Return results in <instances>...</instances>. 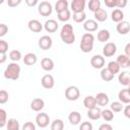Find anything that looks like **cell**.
Returning <instances> with one entry per match:
<instances>
[{"label":"cell","mask_w":130,"mask_h":130,"mask_svg":"<svg viewBox=\"0 0 130 130\" xmlns=\"http://www.w3.org/2000/svg\"><path fill=\"white\" fill-rule=\"evenodd\" d=\"M60 38L63 43L67 45H71L75 42V35L73 30V26L70 23H66L62 26L60 31Z\"/></svg>","instance_id":"6da1fadb"},{"label":"cell","mask_w":130,"mask_h":130,"mask_svg":"<svg viewBox=\"0 0 130 130\" xmlns=\"http://www.w3.org/2000/svg\"><path fill=\"white\" fill-rule=\"evenodd\" d=\"M20 76V66L16 62H11L8 64L4 70V77L10 80H17Z\"/></svg>","instance_id":"7a4b0ae2"},{"label":"cell","mask_w":130,"mask_h":130,"mask_svg":"<svg viewBox=\"0 0 130 130\" xmlns=\"http://www.w3.org/2000/svg\"><path fill=\"white\" fill-rule=\"evenodd\" d=\"M93 43H94V36L91 32H85L80 41V49L83 53H89L93 49Z\"/></svg>","instance_id":"3957f363"},{"label":"cell","mask_w":130,"mask_h":130,"mask_svg":"<svg viewBox=\"0 0 130 130\" xmlns=\"http://www.w3.org/2000/svg\"><path fill=\"white\" fill-rule=\"evenodd\" d=\"M79 96H80V91L77 86L70 85L65 89V98L68 101H70V102L76 101V100H78Z\"/></svg>","instance_id":"277c9868"},{"label":"cell","mask_w":130,"mask_h":130,"mask_svg":"<svg viewBox=\"0 0 130 130\" xmlns=\"http://www.w3.org/2000/svg\"><path fill=\"white\" fill-rule=\"evenodd\" d=\"M53 11V7L52 4L48 1H42L39 3L38 5V12L42 15V16H49L51 15Z\"/></svg>","instance_id":"5b68a950"},{"label":"cell","mask_w":130,"mask_h":130,"mask_svg":"<svg viewBox=\"0 0 130 130\" xmlns=\"http://www.w3.org/2000/svg\"><path fill=\"white\" fill-rule=\"evenodd\" d=\"M50 123V117L47 113L41 112L37 115L36 117V124L40 127V128H46Z\"/></svg>","instance_id":"8992f818"},{"label":"cell","mask_w":130,"mask_h":130,"mask_svg":"<svg viewBox=\"0 0 130 130\" xmlns=\"http://www.w3.org/2000/svg\"><path fill=\"white\" fill-rule=\"evenodd\" d=\"M52 45H53V40L48 35H45V36H43L39 39V47L44 51H47V50L51 49Z\"/></svg>","instance_id":"52a82bcc"},{"label":"cell","mask_w":130,"mask_h":130,"mask_svg":"<svg viewBox=\"0 0 130 130\" xmlns=\"http://www.w3.org/2000/svg\"><path fill=\"white\" fill-rule=\"evenodd\" d=\"M117 52V46L113 42L107 43L103 48V55L104 57H112Z\"/></svg>","instance_id":"ba28073f"},{"label":"cell","mask_w":130,"mask_h":130,"mask_svg":"<svg viewBox=\"0 0 130 130\" xmlns=\"http://www.w3.org/2000/svg\"><path fill=\"white\" fill-rule=\"evenodd\" d=\"M90 65L94 69H103L105 66V58L102 55H94L90 58Z\"/></svg>","instance_id":"9c48e42d"},{"label":"cell","mask_w":130,"mask_h":130,"mask_svg":"<svg viewBox=\"0 0 130 130\" xmlns=\"http://www.w3.org/2000/svg\"><path fill=\"white\" fill-rule=\"evenodd\" d=\"M41 83H42V86L46 89H51L54 87L55 85V80H54V77L53 75L51 74H45L42 79H41Z\"/></svg>","instance_id":"30bf717a"},{"label":"cell","mask_w":130,"mask_h":130,"mask_svg":"<svg viewBox=\"0 0 130 130\" xmlns=\"http://www.w3.org/2000/svg\"><path fill=\"white\" fill-rule=\"evenodd\" d=\"M70 7L73 13L82 12L84 11V8H85V0H73L70 3Z\"/></svg>","instance_id":"8fae6325"},{"label":"cell","mask_w":130,"mask_h":130,"mask_svg":"<svg viewBox=\"0 0 130 130\" xmlns=\"http://www.w3.org/2000/svg\"><path fill=\"white\" fill-rule=\"evenodd\" d=\"M45 107V102L41 98H36L30 102V109L35 112H41Z\"/></svg>","instance_id":"7c38bea8"},{"label":"cell","mask_w":130,"mask_h":130,"mask_svg":"<svg viewBox=\"0 0 130 130\" xmlns=\"http://www.w3.org/2000/svg\"><path fill=\"white\" fill-rule=\"evenodd\" d=\"M28 29L32 32H40L43 29V24L38 19H30L27 23Z\"/></svg>","instance_id":"4fadbf2b"},{"label":"cell","mask_w":130,"mask_h":130,"mask_svg":"<svg viewBox=\"0 0 130 130\" xmlns=\"http://www.w3.org/2000/svg\"><path fill=\"white\" fill-rule=\"evenodd\" d=\"M58 27H59V24L55 19H48L44 23V28L48 32H55L58 29Z\"/></svg>","instance_id":"5bb4252c"},{"label":"cell","mask_w":130,"mask_h":130,"mask_svg":"<svg viewBox=\"0 0 130 130\" xmlns=\"http://www.w3.org/2000/svg\"><path fill=\"white\" fill-rule=\"evenodd\" d=\"M99 27V24H98V21L94 20V19H86L84 22H83V28L88 31V32H92V31H95Z\"/></svg>","instance_id":"9a60e30c"},{"label":"cell","mask_w":130,"mask_h":130,"mask_svg":"<svg viewBox=\"0 0 130 130\" xmlns=\"http://www.w3.org/2000/svg\"><path fill=\"white\" fill-rule=\"evenodd\" d=\"M95 100H96L98 106H100V107H106L109 104V101H110L108 94L105 93V92H99V93H96L95 94Z\"/></svg>","instance_id":"2e32d148"},{"label":"cell","mask_w":130,"mask_h":130,"mask_svg":"<svg viewBox=\"0 0 130 130\" xmlns=\"http://www.w3.org/2000/svg\"><path fill=\"white\" fill-rule=\"evenodd\" d=\"M118 81L120 84L124 86L130 85V72L129 71H122L118 75Z\"/></svg>","instance_id":"e0dca14e"},{"label":"cell","mask_w":130,"mask_h":130,"mask_svg":"<svg viewBox=\"0 0 130 130\" xmlns=\"http://www.w3.org/2000/svg\"><path fill=\"white\" fill-rule=\"evenodd\" d=\"M116 29L120 35H127L130 31V23L126 20H123L117 24Z\"/></svg>","instance_id":"ac0fdd59"},{"label":"cell","mask_w":130,"mask_h":130,"mask_svg":"<svg viewBox=\"0 0 130 130\" xmlns=\"http://www.w3.org/2000/svg\"><path fill=\"white\" fill-rule=\"evenodd\" d=\"M83 105L84 107L87 109V110H91V109H94L98 107V104H96V100H95V96H92V95H87L84 98L83 100Z\"/></svg>","instance_id":"d6986e66"},{"label":"cell","mask_w":130,"mask_h":130,"mask_svg":"<svg viewBox=\"0 0 130 130\" xmlns=\"http://www.w3.org/2000/svg\"><path fill=\"white\" fill-rule=\"evenodd\" d=\"M54 61L51 59V58H48V57H45L42 59L41 61V67L45 70V71H52L54 69Z\"/></svg>","instance_id":"ffe728a7"},{"label":"cell","mask_w":130,"mask_h":130,"mask_svg":"<svg viewBox=\"0 0 130 130\" xmlns=\"http://www.w3.org/2000/svg\"><path fill=\"white\" fill-rule=\"evenodd\" d=\"M111 18H112V20H113L114 22L119 23V22H121V21L124 20V12H123L121 9L116 8V9H114V10L112 11V13H111Z\"/></svg>","instance_id":"44dd1931"},{"label":"cell","mask_w":130,"mask_h":130,"mask_svg":"<svg viewBox=\"0 0 130 130\" xmlns=\"http://www.w3.org/2000/svg\"><path fill=\"white\" fill-rule=\"evenodd\" d=\"M118 99L122 104H130V92L128 88L121 89L118 93Z\"/></svg>","instance_id":"7402d4cb"},{"label":"cell","mask_w":130,"mask_h":130,"mask_svg":"<svg viewBox=\"0 0 130 130\" xmlns=\"http://www.w3.org/2000/svg\"><path fill=\"white\" fill-rule=\"evenodd\" d=\"M116 62L120 65L121 68H127L129 67V64H130V58L125 54H120L117 57Z\"/></svg>","instance_id":"603a6c76"},{"label":"cell","mask_w":130,"mask_h":130,"mask_svg":"<svg viewBox=\"0 0 130 130\" xmlns=\"http://www.w3.org/2000/svg\"><path fill=\"white\" fill-rule=\"evenodd\" d=\"M68 120H69L70 124L78 125L81 121V114L77 111H72V112H70V114L68 116Z\"/></svg>","instance_id":"cb8c5ba5"},{"label":"cell","mask_w":130,"mask_h":130,"mask_svg":"<svg viewBox=\"0 0 130 130\" xmlns=\"http://www.w3.org/2000/svg\"><path fill=\"white\" fill-rule=\"evenodd\" d=\"M38 61V57L36 54L34 53H27L24 55L23 57V63L27 66H31V65H35Z\"/></svg>","instance_id":"d4e9b609"},{"label":"cell","mask_w":130,"mask_h":130,"mask_svg":"<svg viewBox=\"0 0 130 130\" xmlns=\"http://www.w3.org/2000/svg\"><path fill=\"white\" fill-rule=\"evenodd\" d=\"M87 117L90 120H99L102 118V110L98 107L91 110H87Z\"/></svg>","instance_id":"484cf974"},{"label":"cell","mask_w":130,"mask_h":130,"mask_svg":"<svg viewBox=\"0 0 130 130\" xmlns=\"http://www.w3.org/2000/svg\"><path fill=\"white\" fill-rule=\"evenodd\" d=\"M107 18H108V13L104 8H101L96 12H94V20L103 22V21H106Z\"/></svg>","instance_id":"4316f807"},{"label":"cell","mask_w":130,"mask_h":130,"mask_svg":"<svg viewBox=\"0 0 130 130\" xmlns=\"http://www.w3.org/2000/svg\"><path fill=\"white\" fill-rule=\"evenodd\" d=\"M68 5H69V3L67 0H58L55 4V10L57 13H59L61 11L68 9Z\"/></svg>","instance_id":"83f0119b"},{"label":"cell","mask_w":130,"mask_h":130,"mask_svg":"<svg viewBox=\"0 0 130 130\" xmlns=\"http://www.w3.org/2000/svg\"><path fill=\"white\" fill-rule=\"evenodd\" d=\"M6 129L7 130H19L20 129L19 122L16 119H14V118L8 119L7 124H6Z\"/></svg>","instance_id":"f1b7e54d"},{"label":"cell","mask_w":130,"mask_h":130,"mask_svg":"<svg viewBox=\"0 0 130 130\" xmlns=\"http://www.w3.org/2000/svg\"><path fill=\"white\" fill-rule=\"evenodd\" d=\"M110 37H111V34H110V31L108 29H101L98 32V40L101 43H105V42L109 41Z\"/></svg>","instance_id":"f546056e"},{"label":"cell","mask_w":130,"mask_h":130,"mask_svg":"<svg viewBox=\"0 0 130 130\" xmlns=\"http://www.w3.org/2000/svg\"><path fill=\"white\" fill-rule=\"evenodd\" d=\"M101 78L104 80V81H111L113 80L114 78V74L108 69V68H103L102 71H101Z\"/></svg>","instance_id":"4dcf8cb0"},{"label":"cell","mask_w":130,"mask_h":130,"mask_svg":"<svg viewBox=\"0 0 130 130\" xmlns=\"http://www.w3.org/2000/svg\"><path fill=\"white\" fill-rule=\"evenodd\" d=\"M57 14H58V15H57L58 19H59L60 21H62V22H67V21L71 18V12H70L69 9H66V10H64V11H61V12H59V13H57Z\"/></svg>","instance_id":"1f68e13d"},{"label":"cell","mask_w":130,"mask_h":130,"mask_svg":"<svg viewBox=\"0 0 130 130\" xmlns=\"http://www.w3.org/2000/svg\"><path fill=\"white\" fill-rule=\"evenodd\" d=\"M107 68L115 75V74H117V73H119L120 72V69H121V67H120V65L116 62V61H110L109 63H108V66H107Z\"/></svg>","instance_id":"d6a6232c"},{"label":"cell","mask_w":130,"mask_h":130,"mask_svg":"<svg viewBox=\"0 0 130 130\" xmlns=\"http://www.w3.org/2000/svg\"><path fill=\"white\" fill-rule=\"evenodd\" d=\"M102 118L106 122H111L114 119V112L111 109H106L102 111Z\"/></svg>","instance_id":"836d02e7"},{"label":"cell","mask_w":130,"mask_h":130,"mask_svg":"<svg viewBox=\"0 0 130 130\" xmlns=\"http://www.w3.org/2000/svg\"><path fill=\"white\" fill-rule=\"evenodd\" d=\"M87 6H88V9L94 13L99 9H101V1L100 0H89Z\"/></svg>","instance_id":"e575fe53"},{"label":"cell","mask_w":130,"mask_h":130,"mask_svg":"<svg viewBox=\"0 0 130 130\" xmlns=\"http://www.w3.org/2000/svg\"><path fill=\"white\" fill-rule=\"evenodd\" d=\"M51 130H64V122L61 119H55L51 123Z\"/></svg>","instance_id":"d590c367"},{"label":"cell","mask_w":130,"mask_h":130,"mask_svg":"<svg viewBox=\"0 0 130 130\" xmlns=\"http://www.w3.org/2000/svg\"><path fill=\"white\" fill-rule=\"evenodd\" d=\"M73 20L77 23H81V22H84L86 20V14L84 11L82 12H77V13H73V16H72Z\"/></svg>","instance_id":"8d00e7d4"},{"label":"cell","mask_w":130,"mask_h":130,"mask_svg":"<svg viewBox=\"0 0 130 130\" xmlns=\"http://www.w3.org/2000/svg\"><path fill=\"white\" fill-rule=\"evenodd\" d=\"M21 52L18 51V50H12L10 51L9 53V59L12 61V62H17L21 59Z\"/></svg>","instance_id":"74e56055"},{"label":"cell","mask_w":130,"mask_h":130,"mask_svg":"<svg viewBox=\"0 0 130 130\" xmlns=\"http://www.w3.org/2000/svg\"><path fill=\"white\" fill-rule=\"evenodd\" d=\"M110 109L114 112V113H119V112H121L122 110H124L123 109V104L119 101V102H113L112 104H111V106H110Z\"/></svg>","instance_id":"f35d334b"},{"label":"cell","mask_w":130,"mask_h":130,"mask_svg":"<svg viewBox=\"0 0 130 130\" xmlns=\"http://www.w3.org/2000/svg\"><path fill=\"white\" fill-rule=\"evenodd\" d=\"M7 114L4 109H0V127L3 128L7 124Z\"/></svg>","instance_id":"ab89813d"},{"label":"cell","mask_w":130,"mask_h":130,"mask_svg":"<svg viewBox=\"0 0 130 130\" xmlns=\"http://www.w3.org/2000/svg\"><path fill=\"white\" fill-rule=\"evenodd\" d=\"M8 51V43L4 40H0V54H6Z\"/></svg>","instance_id":"60d3db41"},{"label":"cell","mask_w":130,"mask_h":130,"mask_svg":"<svg viewBox=\"0 0 130 130\" xmlns=\"http://www.w3.org/2000/svg\"><path fill=\"white\" fill-rule=\"evenodd\" d=\"M8 92L5 89H1L0 90V104H5L8 101Z\"/></svg>","instance_id":"b9f144b4"},{"label":"cell","mask_w":130,"mask_h":130,"mask_svg":"<svg viewBox=\"0 0 130 130\" xmlns=\"http://www.w3.org/2000/svg\"><path fill=\"white\" fill-rule=\"evenodd\" d=\"M79 130H92V124L90 122H82L79 126Z\"/></svg>","instance_id":"7bdbcfd3"},{"label":"cell","mask_w":130,"mask_h":130,"mask_svg":"<svg viewBox=\"0 0 130 130\" xmlns=\"http://www.w3.org/2000/svg\"><path fill=\"white\" fill-rule=\"evenodd\" d=\"M21 130H36V125L32 122H25L22 125Z\"/></svg>","instance_id":"ee69618b"},{"label":"cell","mask_w":130,"mask_h":130,"mask_svg":"<svg viewBox=\"0 0 130 130\" xmlns=\"http://www.w3.org/2000/svg\"><path fill=\"white\" fill-rule=\"evenodd\" d=\"M7 31H8V26L6 24H4V23H1L0 24V37L1 38L4 37L7 34Z\"/></svg>","instance_id":"f6af8a7d"},{"label":"cell","mask_w":130,"mask_h":130,"mask_svg":"<svg viewBox=\"0 0 130 130\" xmlns=\"http://www.w3.org/2000/svg\"><path fill=\"white\" fill-rule=\"evenodd\" d=\"M105 4L109 8L117 7V0H105Z\"/></svg>","instance_id":"bcb514c9"},{"label":"cell","mask_w":130,"mask_h":130,"mask_svg":"<svg viewBox=\"0 0 130 130\" xmlns=\"http://www.w3.org/2000/svg\"><path fill=\"white\" fill-rule=\"evenodd\" d=\"M20 3H21V0H8L7 1V5L9 7H16Z\"/></svg>","instance_id":"7dc6e473"},{"label":"cell","mask_w":130,"mask_h":130,"mask_svg":"<svg viewBox=\"0 0 130 130\" xmlns=\"http://www.w3.org/2000/svg\"><path fill=\"white\" fill-rule=\"evenodd\" d=\"M99 130H113V127L109 123H104V124H101L100 125Z\"/></svg>","instance_id":"c3c4849f"},{"label":"cell","mask_w":130,"mask_h":130,"mask_svg":"<svg viewBox=\"0 0 130 130\" xmlns=\"http://www.w3.org/2000/svg\"><path fill=\"white\" fill-rule=\"evenodd\" d=\"M127 0H117V8H124L127 5Z\"/></svg>","instance_id":"681fc988"},{"label":"cell","mask_w":130,"mask_h":130,"mask_svg":"<svg viewBox=\"0 0 130 130\" xmlns=\"http://www.w3.org/2000/svg\"><path fill=\"white\" fill-rule=\"evenodd\" d=\"M123 113H124V116L128 119H130V104L128 106H126L123 110Z\"/></svg>","instance_id":"f907efd6"},{"label":"cell","mask_w":130,"mask_h":130,"mask_svg":"<svg viewBox=\"0 0 130 130\" xmlns=\"http://www.w3.org/2000/svg\"><path fill=\"white\" fill-rule=\"evenodd\" d=\"M25 3H26V5H27V6H29V7L36 6L37 4L39 5V2H38V0H25Z\"/></svg>","instance_id":"816d5d0a"},{"label":"cell","mask_w":130,"mask_h":130,"mask_svg":"<svg viewBox=\"0 0 130 130\" xmlns=\"http://www.w3.org/2000/svg\"><path fill=\"white\" fill-rule=\"evenodd\" d=\"M124 51H125V55H127L130 58V43L126 44V46L124 48Z\"/></svg>","instance_id":"f5cc1de1"},{"label":"cell","mask_w":130,"mask_h":130,"mask_svg":"<svg viewBox=\"0 0 130 130\" xmlns=\"http://www.w3.org/2000/svg\"><path fill=\"white\" fill-rule=\"evenodd\" d=\"M6 59H7L6 54H2V55H1V59H0V63H1V64H3V63L6 61Z\"/></svg>","instance_id":"db71d44e"},{"label":"cell","mask_w":130,"mask_h":130,"mask_svg":"<svg viewBox=\"0 0 130 130\" xmlns=\"http://www.w3.org/2000/svg\"><path fill=\"white\" fill-rule=\"evenodd\" d=\"M127 88H128V90H129V92H130V85H128V87H127Z\"/></svg>","instance_id":"11a10c76"},{"label":"cell","mask_w":130,"mask_h":130,"mask_svg":"<svg viewBox=\"0 0 130 130\" xmlns=\"http://www.w3.org/2000/svg\"><path fill=\"white\" fill-rule=\"evenodd\" d=\"M129 68H130V64H129Z\"/></svg>","instance_id":"9f6ffc18"}]
</instances>
